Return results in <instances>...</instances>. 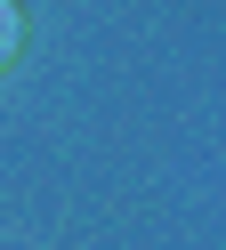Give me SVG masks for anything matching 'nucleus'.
Listing matches in <instances>:
<instances>
[{
	"mask_svg": "<svg viewBox=\"0 0 226 250\" xmlns=\"http://www.w3.org/2000/svg\"><path fill=\"white\" fill-rule=\"evenodd\" d=\"M16 49H24V17H16V0H0V73L16 65Z\"/></svg>",
	"mask_w": 226,
	"mask_h": 250,
	"instance_id": "nucleus-1",
	"label": "nucleus"
}]
</instances>
